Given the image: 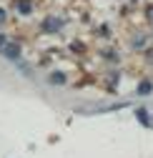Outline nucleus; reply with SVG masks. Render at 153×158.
<instances>
[]
</instances>
